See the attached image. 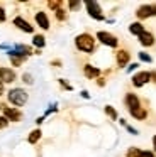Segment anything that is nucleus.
Wrapping results in <instances>:
<instances>
[{
    "instance_id": "f257e3e1",
    "label": "nucleus",
    "mask_w": 156,
    "mask_h": 157,
    "mask_svg": "<svg viewBox=\"0 0 156 157\" xmlns=\"http://www.w3.org/2000/svg\"><path fill=\"white\" fill-rule=\"evenodd\" d=\"M75 46H76L78 51L87 52V54H92L95 51V37L88 32H83V34H78L75 37Z\"/></svg>"
},
{
    "instance_id": "f03ea898",
    "label": "nucleus",
    "mask_w": 156,
    "mask_h": 157,
    "mask_svg": "<svg viewBox=\"0 0 156 157\" xmlns=\"http://www.w3.org/2000/svg\"><path fill=\"white\" fill-rule=\"evenodd\" d=\"M7 100H9L10 105L20 108V106H24L27 103L29 95H27V91H26V90H22V88H12L9 93H7Z\"/></svg>"
},
{
    "instance_id": "7ed1b4c3",
    "label": "nucleus",
    "mask_w": 156,
    "mask_h": 157,
    "mask_svg": "<svg viewBox=\"0 0 156 157\" xmlns=\"http://www.w3.org/2000/svg\"><path fill=\"white\" fill-rule=\"evenodd\" d=\"M85 9H87V14L92 19H95V21H105V15H104V10H102L100 4H97L93 0H87L85 2Z\"/></svg>"
},
{
    "instance_id": "20e7f679",
    "label": "nucleus",
    "mask_w": 156,
    "mask_h": 157,
    "mask_svg": "<svg viewBox=\"0 0 156 157\" xmlns=\"http://www.w3.org/2000/svg\"><path fill=\"white\" fill-rule=\"evenodd\" d=\"M97 41H100L102 44L107 46V48H117L119 46V39L115 37L114 34L105 32V31H98L97 32Z\"/></svg>"
},
{
    "instance_id": "39448f33",
    "label": "nucleus",
    "mask_w": 156,
    "mask_h": 157,
    "mask_svg": "<svg viewBox=\"0 0 156 157\" xmlns=\"http://www.w3.org/2000/svg\"><path fill=\"white\" fill-rule=\"evenodd\" d=\"M0 110H2L3 117H5L9 122H20L22 120V113H20L19 108H12L9 105H0Z\"/></svg>"
},
{
    "instance_id": "423d86ee",
    "label": "nucleus",
    "mask_w": 156,
    "mask_h": 157,
    "mask_svg": "<svg viewBox=\"0 0 156 157\" xmlns=\"http://www.w3.org/2000/svg\"><path fill=\"white\" fill-rule=\"evenodd\" d=\"M17 78L15 71H14L12 68H5V66H0V81L3 83V85H10V83H14Z\"/></svg>"
},
{
    "instance_id": "0eeeda50",
    "label": "nucleus",
    "mask_w": 156,
    "mask_h": 157,
    "mask_svg": "<svg viewBox=\"0 0 156 157\" xmlns=\"http://www.w3.org/2000/svg\"><path fill=\"white\" fill-rule=\"evenodd\" d=\"M149 81H151V73L149 71H139L132 76V85H134L136 88H141V86H144L146 83H149Z\"/></svg>"
},
{
    "instance_id": "6e6552de",
    "label": "nucleus",
    "mask_w": 156,
    "mask_h": 157,
    "mask_svg": "<svg viewBox=\"0 0 156 157\" xmlns=\"http://www.w3.org/2000/svg\"><path fill=\"white\" fill-rule=\"evenodd\" d=\"M34 19H36V24L39 25V27L43 29V31H49L51 22H49V17H47L46 12H43V10L36 12V14H34Z\"/></svg>"
},
{
    "instance_id": "1a4fd4ad",
    "label": "nucleus",
    "mask_w": 156,
    "mask_h": 157,
    "mask_svg": "<svg viewBox=\"0 0 156 157\" xmlns=\"http://www.w3.org/2000/svg\"><path fill=\"white\" fill-rule=\"evenodd\" d=\"M124 103H125V106L129 108V112H131V110H136V108H139V106H141V100H139V96H138V95H134V93H125V96H124Z\"/></svg>"
},
{
    "instance_id": "9d476101",
    "label": "nucleus",
    "mask_w": 156,
    "mask_h": 157,
    "mask_svg": "<svg viewBox=\"0 0 156 157\" xmlns=\"http://www.w3.org/2000/svg\"><path fill=\"white\" fill-rule=\"evenodd\" d=\"M12 22H14V25H15L17 29H20L22 32H27V34H32V32H34V27L24 17H19V15H17V17H14Z\"/></svg>"
},
{
    "instance_id": "9b49d317",
    "label": "nucleus",
    "mask_w": 156,
    "mask_h": 157,
    "mask_svg": "<svg viewBox=\"0 0 156 157\" xmlns=\"http://www.w3.org/2000/svg\"><path fill=\"white\" fill-rule=\"evenodd\" d=\"M129 59H131V54H129V51H125V49H119V51L115 52V63H117L119 68H125V66L129 64Z\"/></svg>"
},
{
    "instance_id": "f8f14e48",
    "label": "nucleus",
    "mask_w": 156,
    "mask_h": 157,
    "mask_svg": "<svg viewBox=\"0 0 156 157\" xmlns=\"http://www.w3.org/2000/svg\"><path fill=\"white\" fill-rule=\"evenodd\" d=\"M138 39H139V44L144 46V48H151V46H154V42H156L154 34L149 32V31H144L141 36H138Z\"/></svg>"
},
{
    "instance_id": "ddd939ff",
    "label": "nucleus",
    "mask_w": 156,
    "mask_h": 157,
    "mask_svg": "<svg viewBox=\"0 0 156 157\" xmlns=\"http://www.w3.org/2000/svg\"><path fill=\"white\" fill-rule=\"evenodd\" d=\"M100 69L98 68H95V66H92V64H85L83 66V75H85V78H88V79H95V78H98L100 76Z\"/></svg>"
},
{
    "instance_id": "4468645a",
    "label": "nucleus",
    "mask_w": 156,
    "mask_h": 157,
    "mask_svg": "<svg viewBox=\"0 0 156 157\" xmlns=\"http://www.w3.org/2000/svg\"><path fill=\"white\" fill-rule=\"evenodd\" d=\"M136 17H138L139 21H144V19L153 17L151 5H141V7H138V10H136Z\"/></svg>"
},
{
    "instance_id": "2eb2a0df",
    "label": "nucleus",
    "mask_w": 156,
    "mask_h": 157,
    "mask_svg": "<svg viewBox=\"0 0 156 157\" xmlns=\"http://www.w3.org/2000/svg\"><path fill=\"white\" fill-rule=\"evenodd\" d=\"M129 113H131V117L136 120H144L146 117H148V112H146V108H142V106H139V108H136V110H131Z\"/></svg>"
},
{
    "instance_id": "dca6fc26",
    "label": "nucleus",
    "mask_w": 156,
    "mask_h": 157,
    "mask_svg": "<svg viewBox=\"0 0 156 157\" xmlns=\"http://www.w3.org/2000/svg\"><path fill=\"white\" fill-rule=\"evenodd\" d=\"M144 31H146V29H144V25H142L141 22H132V24L129 25V32L134 34V36H141Z\"/></svg>"
},
{
    "instance_id": "f3484780",
    "label": "nucleus",
    "mask_w": 156,
    "mask_h": 157,
    "mask_svg": "<svg viewBox=\"0 0 156 157\" xmlns=\"http://www.w3.org/2000/svg\"><path fill=\"white\" fill-rule=\"evenodd\" d=\"M41 137H43V132H41V128H36V130H32V132L29 133V137H27V142L29 144H37L41 140Z\"/></svg>"
},
{
    "instance_id": "a211bd4d",
    "label": "nucleus",
    "mask_w": 156,
    "mask_h": 157,
    "mask_svg": "<svg viewBox=\"0 0 156 157\" xmlns=\"http://www.w3.org/2000/svg\"><path fill=\"white\" fill-rule=\"evenodd\" d=\"M32 44L41 51V49H43L44 46H46V37H44L43 34H34V37H32Z\"/></svg>"
},
{
    "instance_id": "6ab92c4d",
    "label": "nucleus",
    "mask_w": 156,
    "mask_h": 157,
    "mask_svg": "<svg viewBox=\"0 0 156 157\" xmlns=\"http://www.w3.org/2000/svg\"><path fill=\"white\" fill-rule=\"evenodd\" d=\"M105 113H107V117H109V118H112V120H117V112H115V108H114V106H110V105H107V106H105Z\"/></svg>"
},
{
    "instance_id": "aec40b11",
    "label": "nucleus",
    "mask_w": 156,
    "mask_h": 157,
    "mask_svg": "<svg viewBox=\"0 0 156 157\" xmlns=\"http://www.w3.org/2000/svg\"><path fill=\"white\" fill-rule=\"evenodd\" d=\"M142 150L138 149V147H131V149H127V157H141Z\"/></svg>"
},
{
    "instance_id": "412c9836",
    "label": "nucleus",
    "mask_w": 156,
    "mask_h": 157,
    "mask_svg": "<svg viewBox=\"0 0 156 157\" xmlns=\"http://www.w3.org/2000/svg\"><path fill=\"white\" fill-rule=\"evenodd\" d=\"M138 58H139V61L148 63V64H149V63H153V58L148 54V52H144V51H141V52H139V54H138Z\"/></svg>"
},
{
    "instance_id": "4be33fe9",
    "label": "nucleus",
    "mask_w": 156,
    "mask_h": 157,
    "mask_svg": "<svg viewBox=\"0 0 156 157\" xmlns=\"http://www.w3.org/2000/svg\"><path fill=\"white\" fill-rule=\"evenodd\" d=\"M54 17H56L60 22H63V21H66V17H68V15H66V12H64L63 9H58V10L54 12Z\"/></svg>"
},
{
    "instance_id": "5701e85b",
    "label": "nucleus",
    "mask_w": 156,
    "mask_h": 157,
    "mask_svg": "<svg viewBox=\"0 0 156 157\" xmlns=\"http://www.w3.org/2000/svg\"><path fill=\"white\" fill-rule=\"evenodd\" d=\"M61 5L63 4H61L60 0H58V2H47V7H49L51 10H54V12H56L58 9H61Z\"/></svg>"
},
{
    "instance_id": "b1692460",
    "label": "nucleus",
    "mask_w": 156,
    "mask_h": 157,
    "mask_svg": "<svg viewBox=\"0 0 156 157\" xmlns=\"http://www.w3.org/2000/svg\"><path fill=\"white\" fill-rule=\"evenodd\" d=\"M22 81L26 83V85H32V83H34V78H32V75H29V73H26V75H22Z\"/></svg>"
},
{
    "instance_id": "393cba45",
    "label": "nucleus",
    "mask_w": 156,
    "mask_h": 157,
    "mask_svg": "<svg viewBox=\"0 0 156 157\" xmlns=\"http://www.w3.org/2000/svg\"><path fill=\"white\" fill-rule=\"evenodd\" d=\"M58 81H60V85H61V88H63V90H68V91H71V90H73V86H71L70 83H66V79L61 78V79H58Z\"/></svg>"
},
{
    "instance_id": "a878e982",
    "label": "nucleus",
    "mask_w": 156,
    "mask_h": 157,
    "mask_svg": "<svg viewBox=\"0 0 156 157\" xmlns=\"http://www.w3.org/2000/svg\"><path fill=\"white\" fill-rule=\"evenodd\" d=\"M68 7H70V10H78V9L81 7V2H73V0H71L70 4H68Z\"/></svg>"
},
{
    "instance_id": "bb28decb",
    "label": "nucleus",
    "mask_w": 156,
    "mask_h": 157,
    "mask_svg": "<svg viewBox=\"0 0 156 157\" xmlns=\"http://www.w3.org/2000/svg\"><path fill=\"white\" fill-rule=\"evenodd\" d=\"M24 61H26V59H20V58H10V63H12V66H15V68H17V66H20Z\"/></svg>"
},
{
    "instance_id": "cd10ccee",
    "label": "nucleus",
    "mask_w": 156,
    "mask_h": 157,
    "mask_svg": "<svg viewBox=\"0 0 156 157\" xmlns=\"http://www.w3.org/2000/svg\"><path fill=\"white\" fill-rule=\"evenodd\" d=\"M7 21V14H5V9L0 5V22H5Z\"/></svg>"
},
{
    "instance_id": "c85d7f7f",
    "label": "nucleus",
    "mask_w": 156,
    "mask_h": 157,
    "mask_svg": "<svg viewBox=\"0 0 156 157\" xmlns=\"http://www.w3.org/2000/svg\"><path fill=\"white\" fill-rule=\"evenodd\" d=\"M7 125H9V120H7L5 117L2 115V117H0V128H5Z\"/></svg>"
},
{
    "instance_id": "c756f323",
    "label": "nucleus",
    "mask_w": 156,
    "mask_h": 157,
    "mask_svg": "<svg viewBox=\"0 0 156 157\" xmlns=\"http://www.w3.org/2000/svg\"><path fill=\"white\" fill-rule=\"evenodd\" d=\"M125 130H127V132H129V133H132V135H138V133H139V132H138V130H136V128H134V127H131V125H127V123H125Z\"/></svg>"
},
{
    "instance_id": "7c9ffc66",
    "label": "nucleus",
    "mask_w": 156,
    "mask_h": 157,
    "mask_svg": "<svg viewBox=\"0 0 156 157\" xmlns=\"http://www.w3.org/2000/svg\"><path fill=\"white\" fill-rule=\"evenodd\" d=\"M138 68H139V64H138V63H132V64H129V66H127V73H132V71H136Z\"/></svg>"
},
{
    "instance_id": "2f4dec72",
    "label": "nucleus",
    "mask_w": 156,
    "mask_h": 157,
    "mask_svg": "<svg viewBox=\"0 0 156 157\" xmlns=\"http://www.w3.org/2000/svg\"><path fill=\"white\" fill-rule=\"evenodd\" d=\"M141 157H156V155H154V152H151V150H142Z\"/></svg>"
},
{
    "instance_id": "473e14b6",
    "label": "nucleus",
    "mask_w": 156,
    "mask_h": 157,
    "mask_svg": "<svg viewBox=\"0 0 156 157\" xmlns=\"http://www.w3.org/2000/svg\"><path fill=\"white\" fill-rule=\"evenodd\" d=\"M80 95H81V96H83V98H87V100H88V98H90V93H88V91H87V90H83V91H81V93H80Z\"/></svg>"
},
{
    "instance_id": "72a5a7b5",
    "label": "nucleus",
    "mask_w": 156,
    "mask_h": 157,
    "mask_svg": "<svg viewBox=\"0 0 156 157\" xmlns=\"http://www.w3.org/2000/svg\"><path fill=\"white\" fill-rule=\"evenodd\" d=\"M97 85H98V86H105V79H104V78H98V79H97Z\"/></svg>"
},
{
    "instance_id": "f704fd0d",
    "label": "nucleus",
    "mask_w": 156,
    "mask_h": 157,
    "mask_svg": "<svg viewBox=\"0 0 156 157\" xmlns=\"http://www.w3.org/2000/svg\"><path fill=\"white\" fill-rule=\"evenodd\" d=\"M44 118H46V117H44V115H43V117H39V118L36 120V123H37V125H41V123L44 122Z\"/></svg>"
},
{
    "instance_id": "c9c22d12",
    "label": "nucleus",
    "mask_w": 156,
    "mask_h": 157,
    "mask_svg": "<svg viewBox=\"0 0 156 157\" xmlns=\"http://www.w3.org/2000/svg\"><path fill=\"white\" fill-rule=\"evenodd\" d=\"M151 14H153V17H156V4L151 5Z\"/></svg>"
},
{
    "instance_id": "e433bc0d",
    "label": "nucleus",
    "mask_w": 156,
    "mask_h": 157,
    "mask_svg": "<svg viewBox=\"0 0 156 157\" xmlns=\"http://www.w3.org/2000/svg\"><path fill=\"white\" fill-rule=\"evenodd\" d=\"M153 149H154V154H156V135H153Z\"/></svg>"
},
{
    "instance_id": "4c0bfd02",
    "label": "nucleus",
    "mask_w": 156,
    "mask_h": 157,
    "mask_svg": "<svg viewBox=\"0 0 156 157\" xmlns=\"http://www.w3.org/2000/svg\"><path fill=\"white\" fill-rule=\"evenodd\" d=\"M2 95H3V83L0 81V96H2Z\"/></svg>"
},
{
    "instance_id": "58836bf2",
    "label": "nucleus",
    "mask_w": 156,
    "mask_h": 157,
    "mask_svg": "<svg viewBox=\"0 0 156 157\" xmlns=\"http://www.w3.org/2000/svg\"><path fill=\"white\" fill-rule=\"evenodd\" d=\"M51 64H53V66H61V61H53Z\"/></svg>"
},
{
    "instance_id": "ea45409f",
    "label": "nucleus",
    "mask_w": 156,
    "mask_h": 157,
    "mask_svg": "<svg viewBox=\"0 0 156 157\" xmlns=\"http://www.w3.org/2000/svg\"><path fill=\"white\" fill-rule=\"evenodd\" d=\"M151 79H153V81L156 83V73H151Z\"/></svg>"
}]
</instances>
